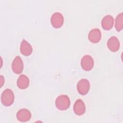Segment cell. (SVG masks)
<instances>
[{"label": "cell", "mask_w": 123, "mask_h": 123, "mask_svg": "<svg viewBox=\"0 0 123 123\" xmlns=\"http://www.w3.org/2000/svg\"><path fill=\"white\" fill-rule=\"evenodd\" d=\"M86 106L83 101L81 99L76 100L74 105V111L77 115H82L85 113Z\"/></svg>", "instance_id": "10"}, {"label": "cell", "mask_w": 123, "mask_h": 123, "mask_svg": "<svg viewBox=\"0 0 123 123\" xmlns=\"http://www.w3.org/2000/svg\"><path fill=\"white\" fill-rule=\"evenodd\" d=\"M50 22L52 26L55 28L62 27L63 24L64 18L63 15L59 12H56L52 14L50 18Z\"/></svg>", "instance_id": "4"}, {"label": "cell", "mask_w": 123, "mask_h": 123, "mask_svg": "<svg viewBox=\"0 0 123 123\" xmlns=\"http://www.w3.org/2000/svg\"><path fill=\"white\" fill-rule=\"evenodd\" d=\"M16 118L20 122H27L31 118V113L29 110L26 109H22L17 112Z\"/></svg>", "instance_id": "8"}, {"label": "cell", "mask_w": 123, "mask_h": 123, "mask_svg": "<svg viewBox=\"0 0 123 123\" xmlns=\"http://www.w3.org/2000/svg\"><path fill=\"white\" fill-rule=\"evenodd\" d=\"M114 19L113 17L111 15H107L102 18L101 25L104 29L108 30L112 27Z\"/></svg>", "instance_id": "12"}, {"label": "cell", "mask_w": 123, "mask_h": 123, "mask_svg": "<svg viewBox=\"0 0 123 123\" xmlns=\"http://www.w3.org/2000/svg\"><path fill=\"white\" fill-rule=\"evenodd\" d=\"M14 95L13 91L9 88L4 90L1 95V101L3 105L10 106L13 102Z\"/></svg>", "instance_id": "2"}, {"label": "cell", "mask_w": 123, "mask_h": 123, "mask_svg": "<svg viewBox=\"0 0 123 123\" xmlns=\"http://www.w3.org/2000/svg\"><path fill=\"white\" fill-rule=\"evenodd\" d=\"M12 71L16 74H21L24 69L23 62L19 56H16L13 59L12 64Z\"/></svg>", "instance_id": "6"}, {"label": "cell", "mask_w": 123, "mask_h": 123, "mask_svg": "<svg viewBox=\"0 0 123 123\" xmlns=\"http://www.w3.org/2000/svg\"><path fill=\"white\" fill-rule=\"evenodd\" d=\"M101 38V33L98 28H94L91 30L88 34V38L93 43L98 42Z\"/></svg>", "instance_id": "7"}, {"label": "cell", "mask_w": 123, "mask_h": 123, "mask_svg": "<svg viewBox=\"0 0 123 123\" xmlns=\"http://www.w3.org/2000/svg\"><path fill=\"white\" fill-rule=\"evenodd\" d=\"M20 51L25 56H29L31 54L33 49L31 45L25 39H23L20 45Z\"/></svg>", "instance_id": "11"}, {"label": "cell", "mask_w": 123, "mask_h": 123, "mask_svg": "<svg viewBox=\"0 0 123 123\" xmlns=\"http://www.w3.org/2000/svg\"><path fill=\"white\" fill-rule=\"evenodd\" d=\"M115 28L117 31H120L123 28V13L118 14L115 19Z\"/></svg>", "instance_id": "14"}, {"label": "cell", "mask_w": 123, "mask_h": 123, "mask_svg": "<svg viewBox=\"0 0 123 123\" xmlns=\"http://www.w3.org/2000/svg\"><path fill=\"white\" fill-rule=\"evenodd\" d=\"M90 89V83L86 79H82L77 84V89L79 93L82 95H86Z\"/></svg>", "instance_id": "3"}, {"label": "cell", "mask_w": 123, "mask_h": 123, "mask_svg": "<svg viewBox=\"0 0 123 123\" xmlns=\"http://www.w3.org/2000/svg\"><path fill=\"white\" fill-rule=\"evenodd\" d=\"M107 46L111 51L115 52L119 49L120 44L118 38L115 36H112L108 40Z\"/></svg>", "instance_id": "9"}, {"label": "cell", "mask_w": 123, "mask_h": 123, "mask_svg": "<svg viewBox=\"0 0 123 123\" xmlns=\"http://www.w3.org/2000/svg\"><path fill=\"white\" fill-rule=\"evenodd\" d=\"M94 64V62L92 57L89 55L84 56L81 60V65L82 68L85 71L91 70Z\"/></svg>", "instance_id": "5"}, {"label": "cell", "mask_w": 123, "mask_h": 123, "mask_svg": "<svg viewBox=\"0 0 123 123\" xmlns=\"http://www.w3.org/2000/svg\"><path fill=\"white\" fill-rule=\"evenodd\" d=\"M29 85V79L28 77L25 74L21 75L17 79V86L22 89H24L28 87Z\"/></svg>", "instance_id": "13"}, {"label": "cell", "mask_w": 123, "mask_h": 123, "mask_svg": "<svg viewBox=\"0 0 123 123\" xmlns=\"http://www.w3.org/2000/svg\"><path fill=\"white\" fill-rule=\"evenodd\" d=\"M55 105L57 108L61 111L68 109L70 105V100L68 96L61 95L56 99Z\"/></svg>", "instance_id": "1"}]
</instances>
